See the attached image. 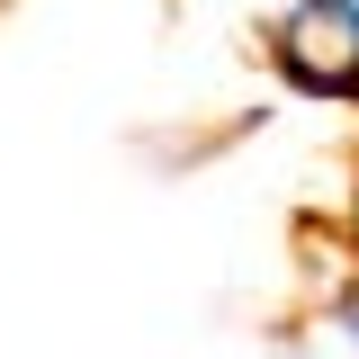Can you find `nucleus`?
I'll return each instance as SVG.
<instances>
[{
    "label": "nucleus",
    "mask_w": 359,
    "mask_h": 359,
    "mask_svg": "<svg viewBox=\"0 0 359 359\" xmlns=\"http://www.w3.org/2000/svg\"><path fill=\"white\" fill-rule=\"evenodd\" d=\"M332 341L359 359V287H341V297H332Z\"/></svg>",
    "instance_id": "2"
},
{
    "label": "nucleus",
    "mask_w": 359,
    "mask_h": 359,
    "mask_svg": "<svg viewBox=\"0 0 359 359\" xmlns=\"http://www.w3.org/2000/svg\"><path fill=\"white\" fill-rule=\"evenodd\" d=\"M269 63L306 99H359V0H297L269 27Z\"/></svg>",
    "instance_id": "1"
},
{
    "label": "nucleus",
    "mask_w": 359,
    "mask_h": 359,
    "mask_svg": "<svg viewBox=\"0 0 359 359\" xmlns=\"http://www.w3.org/2000/svg\"><path fill=\"white\" fill-rule=\"evenodd\" d=\"M269 359H323V351H314V341H278Z\"/></svg>",
    "instance_id": "3"
}]
</instances>
